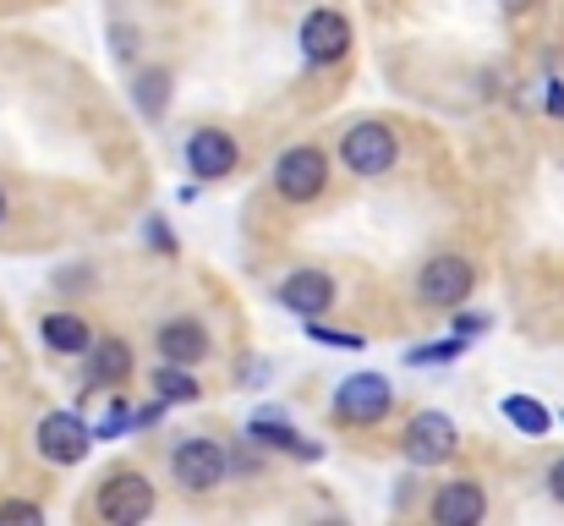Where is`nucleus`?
<instances>
[{
    "label": "nucleus",
    "instance_id": "1",
    "mask_svg": "<svg viewBox=\"0 0 564 526\" xmlns=\"http://www.w3.org/2000/svg\"><path fill=\"white\" fill-rule=\"evenodd\" d=\"M471 291H477V269H471V258H460V253H438V258H427L422 275H416V302L433 308V313H460Z\"/></svg>",
    "mask_w": 564,
    "mask_h": 526
},
{
    "label": "nucleus",
    "instance_id": "2",
    "mask_svg": "<svg viewBox=\"0 0 564 526\" xmlns=\"http://www.w3.org/2000/svg\"><path fill=\"white\" fill-rule=\"evenodd\" d=\"M389 406H394V389H389L383 373H351V378H340L335 384V400H329L335 422H346V428H373V422L389 417Z\"/></svg>",
    "mask_w": 564,
    "mask_h": 526
},
{
    "label": "nucleus",
    "instance_id": "3",
    "mask_svg": "<svg viewBox=\"0 0 564 526\" xmlns=\"http://www.w3.org/2000/svg\"><path fill=\"white\" fill-rule=\"evenodd\" d=\"M340 160H346V171L351 175L373 181V175L394 171L400 143H394V132H389L383 121H351V127L340 132Z\"/></svg>",
    "mask_w": 564,
    "mask_h": 526
},
{
    "label": "nucleus",
    "instance_id": "4",
    "mask_svg": "<svg viewBox=\"0 0 564 526\" xmlns=\"http://www.w3.org/2000/svg\"><path fill=\"white\" fill-rule=\"evenodd\" d=\"M324 186H329V154L318 143H296L274 160V192L285 203H313L324 197Z\"/></svg>",
    "mask_w": 564,
    "mask_h": 526
},
{
    "label": "nucleus",
    "instance_id": "5",
    "mask_svg": "<svg viewBox=\"0 0 564 526\" xmlns=\"http://www.w3.org/2000/svg\"><path fill=\"white\" fill-rule=\"evenodd\" d=\"M154 483L143 477V472H116V477H105V489L94 494V511H99V522L110 526H138L154 516Z\"/></svg>",
    "mask_w": 564,
    "mask_h": 526
},
{
    "label": "nucleus",
    "instance_id": "6",
    "mask_svg": "<svg viewBox=\"0 0 564 526\" xmlns=\"http://www.w3.org/2000/svg\"><path fill=\"white\" fill-rule=\"evenodd\" d=\"M33 450H39L50 466H77V461H88V450H94V428H88L77 411H50V417H39V428H33Z\"/></svg>",
    "mask_w": 564,
    "mask_h": 526
},
{
    "label": "nucleus",
    "instance_id": "7",
    "mask_svg": "<svg viewBox=\"0 0 564 526\" xmlns=\"http://www.w3.org/2000/svg\"><path fill=\"white\" fill-rule=\"evenodd\" d=\"M171 472H176V483H182L187 494H214V489L230 477V455H225V444H214V439H182V444L171 450Z\"/></svg>",
    "mask_w": 564,
    "mask_h": 526
},
{
    "label": "nucleus",
    "instance_id": "8",
    "mask_svg": "<svg viewBox=\"0 0 564 526\" xmlns=\"http://www.w3.org/2000/svg\"><path fill=\"white\" fill-rule=\"evenodd\" d=\"M455 444L460 439H455V422L444 411H416L405 422V433H400V450H405L411 466H444L455 455Z\"/></svg>",
    "mask_w": 564,
    "mask_h": 526
},
{
    "label": "nucleus",
    "instance_id": "9",
    "mask_svg": "<svg viewBox=\"0 0 564 526\" xmlns=\"http://www.w3.org/2000/svg\"><path fill=\"white\" fill-rule=\"evenodd\" d=\"M302 55H307L313 66L346 61V55H351V22H346V11H335V6L307 11V17H302Z\"/></svg>",
    "mask_w": 564,
    "mask_h": 526
},
{
    "label": "nucleus",
    "instance_id": "10",
    "mask_svg": "<svg viewBox=\"0 0 564 526\" xmlns=\"http://www.w3.org/2000/svg\"><path fill=\"white\" fill-rule=\"evenodd\" d=\"M274 302H280L285 313H296V319H318V313L335 308V280H329L324 269H291V275L280 280Z\"/></svg>",
    "mask_w": 564,
    "mask_h": 526
},
{
    "label": "nucleus",
    "instance_id": "11",
    "mask_svg": "<svg viewBox=\"0 0 564 526\" xmlns=\"http://www.w3.org/2000/svg\"><path fill=\"white\" fill-rule=\"evenodd\" d=\"M236 160H241V149H236V138L219 132V127H197L187 138V171L197 175V181H225V175L236 171Z\"/></svg>",
    "mask_w": 564,
    "mask_h": 526
},
{
    "label": "nucleus",
    "instance_id": "12",
    "mask_svg": "<svg viewBox=\"0 0 564 526\" xmlns=\"http://www.w3.org/2000/svg\"><path fill=\"white\" fill-rule=\"evenodd\" d=\"M433 522L438 526H477L488 516V494H482V483H471V477H455V483H444L438 494H433Z\"/></svg>",
    "mask_w": 564,
    "mask_h": 526
},
{
    "label": "nucleus",
    "instance_id": "13",
    "mask_svg": "<svg viewBox=\"0 0 564 526\" xmlns=\"http://www.w3.org/2000/svg\"><path fill=\"white\" fill-rule=\"evenodd\" d=\"M208 351H214V341H208L203 319H171V324H160V356H165V362L197 367Z\"/></svg>",
    "mask_w": 564,
    "mask_h": 526
},
{
    "label": "nucleus",
    "instance_id": "14",
    "mask_svg": "<svg viewBox=\"0 0 564 526\" xmlns=\"http://www.w3.org/2000/svg\"><path fill=\"white\" fill-rule=\"evenodd\" d=\"M132 367H138V356L127 341H94L88 351V389H110V384H127L132 378Z\"/></svg>",
    "mask_w": 564,
    "mask_h": 526
},
{
    "label": "nucleus",
    "instance_id": "15",
    "mask_svg": "<svg viewBox=\"0 0 564 526\" xmlns=\"http://www.w3.org/2000/svg\"><path fill=\"white\" fill-rule=\"evenodd\" d=\"M247 433H252V444H263V450H285V455H296V461H318V455H324L313 439H302L296 428H285L274 411H258V417L247 422Z\"/></svg>",
    "mask_w": 564,
    "mask_h": 526
},
{
    "label": "nucleus",
    "instance_id": "16",
    "mask_svg": "<svg viewBox=\"0 0 564 526\" xmlns=\"http://www.w3.org/2000/svg\"><path fill=\"white\" fill-rule=\"evenodd\" d=\"M171 88H176V72L171 66H138L132 77V105L143 121H160L171 110Z\"/></svg>",
    "mask_w": 564,
    "mask_h": 526
},
{
    "label": "nucleus",
    "instance_id": "17",
    "mask_svg": "<svg viewBox=\"0 0 564 526\" xmlns=\"http://www.w3.org/2000/svg\"><path fill=\"white\" fill-rule=\"evenodd\" d=\"M39 335H44V346L55 351V356H88L94 351V330L77 313H44Z\"/></svg>",
    "mask_w": 564,
    "mask_h": 526
},
{
    "label": "nucleus",
    "instance_id": "18",
    "mask_svg": "<svg viewBox=\"0 0 564 526\" xmlns=\"http://www.w3.org/2000/svg\"><path fill=\"white\" fill-rule=\"evenodd\" d=\"M499 411H505V422H510L516 433H527V439H543V433L554 428V411H549L543 400H532V395H505Z\"/></svg>",
    "mask_w": 564,
    "mask_h": 526
},
{
    "label": "nucleus",
    "instance_id": "19",
    "mask_svg": "<svg viewBox=\"0 0 564 526\" xmlns=\"http://www.w3.org/2000/svg\"><path fill=\"white\" fill-rule=\"evenodd\" d=\"M154 395L165 406H192V400H203V384L192 378V367H182V362H160L154 367Z\"/></svg>",
    "mask_w": 564,
    "mask_h": 526
},
{
    "label": "nucleus",
    "instance_id": "20",
    "mask_svg": "<svg viewBox=\"0 0 564 526\" xmlns=\"http://www.w3.org/2000/svg\"><path fill=\"white\" fill-rule=\"evenodd\" d=\"M460 351H466V335H449V341H427V346L405 351V362L411 367H438V362H455Z\"/></svg>",
    "mask_w": 564,
    "mask_h": 526
},
{
    "label": "nucleus",
    "instance_id": "21",
    "mask_svg": "<svg viewBox=\"0 0 564 526\" xmlns=\"http://www.w3.org/2000/svg\"><path fill=\"white\" fill-rule=\"evenodd\" d=\"M307 324V335L313 341H324V346H346V351H362V335H340V330H324L318 319H302Z\"/></svg>",
    "mask_w": 564,
    "mask_h": 526
},
{
    "label": "nucleus",
    "instance_id": "22",
    "mask_svg": "<svg viewBox=\"0 0 564 526\" xmlns=\"http://www.w3.org/2000/svg\"><path fill=\"white\" fill-rule=\"evenodd\" d=\"M6 522L39 526V522H44V511H39V505H28V500H6V505H0V526H6Z\"/></svg>",
    "mask_w": 564,
    "mask_h": 526
},
{
    "label": "nucleus",
    "instance_id": "23",
    "mask_svg": "<svg viewBox=\"0 0 564 526\" xmlns=\"http://www.w3.org/2000/svg\"><path fill=\"white\" fill-rule=\"evenodd\" d=\"M110 39H116V55H121V61H132V50L143 44V33H132L127 22H116V28H110Z\"/></svg>",
    "mask_w": 564,
    "mask_h": 526
},
{
    "label": "nucleus",
    "instance_id": "24",
    "mask_svg": "<svg viewBox=\"0 0 564 526\" xmlns=\"http://www.w3.org/2000/svg\"><path fill=\"white\" fill-rule=\"evenodd\" d=\"M149 241H154L160 253H176V241H171V230H165V219H160V214H149Z\"/></svg>",
    "mask_w": 564,
    "mask_h": 526
},
{
    "label": "nucleus",
    "instance_id": "25",
    "mask_svg": "<svg viewBox=\"0 0 564 526\" xmlns=\"http://www.w3.org/2000/svg\"><path fill=\"white\" fill-rule=\"evenodd\" d=\"M549 494L564 505V461H554V466H549Z\"/></svg>",
    "mask_w": 564,
    "mask_h": 526
},
{
    "label": "nucleus",
    "instance_id": "26",
    "mask_svg": "<svg viewBox=\"0 0 564 526\" xmlns=\"http://www.w3.org/2000/svg\"><path fill=\"white\" fill-rule=\"evenodd\" d=\"M477 330H488V319H455V335H477Z\"/></svg>",
    "mask_w": 564,
    "mask_h": 526
},
{
    "label": "nucleus",
    "instance_id": "27",
    "mask_svg": "<svg viewBox=\"0 0 564 526\" xmlns=\"http://www.w3.org/2000/svg\"><path fill=\"white\" fill-rule=\"evenodd\" d=\"M549 110L564 116V83H549Z\"/></svg>",
    "mask_w": 564,
    "mask_h": 526
},
{
    "label": "nucleus",
    "instance_id": "28",
    "mask_svg": "<svg viewBox=\"0 0 564 526\" xmlns=\"http://www.w3.org/2000/svg\"><path fill=\"white\" fill-rule=\"evenodd\" d=\"M499 6H505V11H510V17H521V11H527V6H532V0H499Z\"/></svg>",
    "mask_w": 564,
    "mask_h": 526
},
{
    "label": "nucleus",
    "instance_id": "29",
    "mask_svg": "<svg viewBox=\"0 0 564 526\" xmlns=\"http://www.w3.org/2000/svg\"><path fill=\"white\" fill-rule=\"evenodd\" d=\"M0 219H6V192H0Z\"/></svg>",
    "mask_w": 564,
    "mask_h": 526
}]
</instances>
